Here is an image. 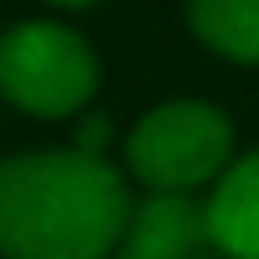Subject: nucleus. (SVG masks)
<instances>
[{
    "instance_id": "obj_1",
    "label": "nucleus",
    "mask_w": 259,
    "mask_h": 259,
    "mask_svg": "<svg viewBox=\"0 0 259 259\" xmlns=\"http://www.w3.org/2000/svg\"><path fill=\"white\" fill-rule=\"evenodd\" d=\"M127 188L87 153H26L0 163V254L102 259L127 234Z\"/></svg>"
},
{
    "instance_id": "obj_2",
    "label": "nucleus",
    "mask_w": 259,
    "mask_h": 259,
    "mask_svg": "<svg viewBox=\"0 0 259 259\" xmlns=\"http://www.w3.org/2000/svg\"><path fill=\"white\" fill-rule=\"evenodd\" d=\"M0 92L31 117H71L97 92V61L76 31L26 21L0 36Z\"/></svg>"
},
{
    "instance_id": "obj_3",
    "label": "nucleus",
    "mask_w": 259,
    "mask_h": 259,
    "mask_svg": "<svg viewBox=\"0 0 259 259\" xmlns=\"http://www.w3.org/2000/svg\"><path fill=\"white\" fill-rule=\"evenodd\" d=\"M234 133L229 117L208 102H168L153 107L133 138H127V163L133 173L158 188V193H183L193 183H208L224 163H229Z\"/></svg>"
},
{
    "instance_id": "obj_4",
    "label": "nucleus",
    "mask_w": 259,
    "mask_h": 259,
    "mask_svg": "<svg viewBox=\"0 0 259 259\" xmlns=\"http://www.w3.org/2000/svg\"><path fill=\"white\" fill-rule=\"evenodd\" d=\"M208 239L203 203L188 193H153L117 244V259H198V244Z\"/></svg>"
},
{
    "instance_id": "obj_5",
    "label": "nucleus",
    "mask_w": 259,
    "mask_h": 259,
    "mask_svg": "<svg viewBox=\"0 0 259 259\" xmlns=\"http://www.w3.org/2000/svg\"><path fill=\"white\" fill-rule=\"evenodd\" d=\"M208 244L229 259H259V153H244L203 203Z\"/></svg>"
},
{
    "instance_id": "obj_6",
    "label": "nucleus",
    "mask_w": 259,
    "mask_h": 259,
    "mask_svg": "<svg viewBox=\"0 0 259 259\" xmlns=\"http://www.w3.org/2000/svg\"><path fill=\"white\" fill-rule=\"evenodd\" d=\"M188 26L219 56L259 66V0H188Z\"/></svg>"
},
{
    "instance_id": "obj_7",
    "label": "nucleus",
    "mask_w": 259,
    "mask_h": 259,
    "mask_svg": "<svg viewBox=\"0 0 259 259\" xmlns=\"http://www.w3.org/2000/svg\"><path fill=\"white\" fill-rule=\"evenodd\" d=\"M102 143H107V122H102V117H92V122L81 127V143H76V153H87V158H102Z\"/></svg>"
},
{
    "instance_id": "obj_8",
    "label": "nucleus",
    "mask_w": 259,
    "mask_h": 259,
    "mask_svg": "<svg viewBox=\"0 0 259 259\" xmlns=\"http://www.w3.org/2000/svg\"><path fill=\"white\" fill-rule=\"evenodd\" d=\"M56 6H92V0H56Z\"/></svg>"
}]
</instances>
